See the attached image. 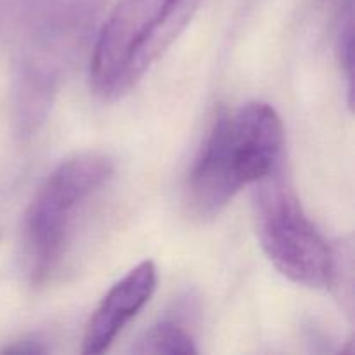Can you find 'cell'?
I'll return each mask as SVG.
<instances>
[{
    "label": "cell",
    "instance_id": "5",
    "mask_svg": "<svg viewBox=\"0 0 355 355\" xmlns=\"http://www.w3.org/2000/svg\"><path fill=\"white\" fill-rule=\"evenodd\" d=\"M253 186L257 234L267 259L293 283L331 286L336 276L335 255L305 214L283 165Z\"/></svg>",
    "mask_w": 355,
    "mask_h": 355
},
{
    "label": "cell",
    "instance_id": "8",
    "mask_svg": "<svg viewBox=\"0 0 355 355\" xmlns=\"http://www.w3.org/2000/svg\"><path fill=\"white\" fill-rule=\"evenodd\" d=\"M47 352V349L44 347V343L38 342V340H33V338H24V340H19V342H16L14 345L7 347V349H3V354H45Z\"/></svg>",
    "mask_w": 355,
    "mask_h": 355
},
{
    "label": "cell",
    "instance_id": "6",
    "mask_svg": "<svg viewBox=\"0 0 355 355\" xmlns=\"http://www.w3.org/2000/svg\"><path fill=\"white\" fill-rule=\"evenodd\" d=\"M156 283L158 272L151 260L141 262L114 283L87 322L82 352L87 355L106 352L125 326L149 304Z\"/></svg>",
    "mask_w": 355,
    "mask_h": 355
},
{
    "label": "cell",
    "instance_id": "2",
    "mask_svg": "<svg viewBox=\"0 0 355 355\" xmlns=\"http://www.w3.org/2000/svg\"><path fill=\"white\" fill-rule=\"evenodd\" d=\"M283 120L270 104L248 103L217 116L187 179V201L200 217H215L248 184L281 165Z\"/></svg>",
    "mask_w": 355,
    "mask_h": 355
},
{
    "label": "cell",
    "instance_id": "4",
    "mask_svg": "<svg viewBox=\"0 0 355 355\" xmlns=\"http://www.w3.org/2000/svg\"><path fill=\"white\" fill-rule=\"evenodd\" d=\"M113 159L82 153L59 163L42 182L24 215L30 276L45 283L64 260L80 214L113 177Z\"/></svg>",
    "mask_w": 355,
    "mask_h": 355
},
{
    "label": "cell",
    "instance_id": "1",
    "mask_svg": "<svg viewBox=\"0 0 355 355\" xmlns=\"http://www.w3.org/2000/svg\"><path fill=\"white\" fill-rule=\"evenodd\" d=\"M101 0H0V40L16 47V123H44L62 75L96 19Z\"/></svg>",
    "mask_w": 355,
    "mask_h": 355
},
{
    "label": "cell",
    "instance_id": "3",
    "mask_svg": "<svg viewBox=\"0 0 355 355\" xmlns=\"http://www.w3.org/2000/svg\"><path fill=\"white\" fill-rule=\"evenodd\" d=\"M200 0H120L99 30L90 85L103 99L125 96L189 21Z\"/></svg>",
    "mask_w": 355,
    "mask_h": 355
},
{
    "label": "cell",
    "instance_id": "7",
    "mask_svg": "<svg viewBox=\"0 0 355 355\" xmlns=\"http://www.w3.org/2000/svg\"><path fill=\"white\" fill-rule=\"evenodd\" d=\"M134 354H196L194 340L182 326L172 319L156 322L151 329L141 336Z\"/></svg>",
    "mask_w": 355,
    "mask_h": 355
}]
</instances>
